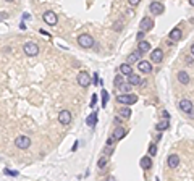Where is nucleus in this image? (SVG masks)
<instances>
[{"mask_svg":"<svg viewBox=\"0 0 194 181\" xmlns=\"http://www.w3.org/2000/svg\"><path fill=\"white\" fill-rule=\"evenodd\" d=\"M138 70L141 71V73H150V71H152V65H150L149 62H146V60H139Z\"/></svg>","mask_w":194,"mask_h":181,"instance_id":"9b49d317","label":"nucleus"},{"mask_svg":"<svg viewBox=\"0 0 194 181\" xmlns=\"http://www.w3.org/2000/svg\"><path fill=\"white\" fill-rule=\"evenodd\" d=\"M168 126H170V121L167 118H163L162 121L157 125V129H159V131H163V129H168Z\"/></svg>","mask_w":194,"mask_h":181,"instance_id":"5701e85b","label":"nucleus"},{"mask_svg":"<svg viewBox=\"0 0 194 181\" xmlns=\"http://www.w3.org/2000/svg\"><path fill=\"white\" fill-rule=\"evenodd\" d=\"M189 52H191V55H193V57H194V44H193V45H191V49H189Z\"/></svg>","mask_w":194,"mask_h":181,"instance_id":"58836bf2","label":"nucleus"},{"mask_svg":"<svg viewBox=\"0 0 194 181\" xmlns=\"http://www.w3.org/2000/svg\"><path fill=\"white\" fill-rule=\"evenodd\" d=\"M149 10H150V13H154V15H162L163 11H165V7H163L162 2H157V0H154V2H150Z\"/></svg>","mask_w":194,"mask_h":181,"instance_id":"423d86ee","label":"nucleus"},{"mask_svg":"<svg viewBox=\"0 0 194 181\" xmlns=\"http://www.w3.org/2000/svg\"><path fill=\"white\" fill-rule=\"evenodd\" d=\"M107 181H115V180H113V178H107Z\"/></svg>","mask_w":194,"mask_h":181,"instance_id":"79ce46f5","label":"nucleus"},{"mask_svg":"<svg viewBox=\"0 0 194 181\" xmlns=\"http://www.w3.org/2000/svg\"><path fill=\"white\" fill-rule=\"evenodd\" d=\"M15 146L18 149H28L31 146V139H29L28 136H18L16 139H15Z\"/></svg>","mask_w":194,"mask_h":181,"instance_id":"39448f33","label":"nucleus"},{"mask_svg":"<svg viewBox=\"0 0 194 181\" xmlns=\"http://www.w3.org/2000/svg\"><path fill=\"white\" fill-rule=\"evenodd\" d=\"M96 104H97V94H94L92 99H91V107H96Z\"/></svg>","mask_w":194,"mask_h":181,"instance_id":"2f4dec72","label":"nucleus"},{"mask_svg":"<svg viewBox=\"0 0 194 181\" xmlns=\"http://www.w3.org/2000/svg\"><path fill=\"white\" fill-rule=\"evenodd\" d=\"M39 32H41V34H44V36H47V37H50V34H49V32H45L44 29H41V31H39Z\"/></svg>","mask_w":194,"mask_h":181,"instance_id":"e433bc0d","label":"nucleus"},{"mask_svg":"<svg viewBox=\"0 0 194 181\" xmlns=\"http://www.w3.org/2000/svg\"><path fill=\"white\" fill-rule=\"evenodd\" d=\"M4 173H5V175H10V176H16V175H18V171H15V170H8V168H5V170H4Z\"/></svg>","mask_w":194,"mask_h":181,"instance_id":"c756f323","label":"nucleus"},{"mask_svg":"<svg viewBox=\"0 0 194 181\" xmlns=\"http://www.w3.org/2000/svg\"><path fill=\"white\" fill-rule=\"evenodd\" d=\"M5 2H15V0H5Z\"/></svg>","mask_w":194,"mask_h":181,"instance_id":"37998d69","label":"nucleus"},{"mask_svg":"<svg viewBox=\"0 0 194 181\" xmlns=\"http://www.w3.org/2000/svg\"><path fill=\"white\" fill-rule=\"evenodd\" d=\"M121 115L125 116V118H129V116H131V108H129V107H123V108H121Z\"/></svg>","mask_w":194,"mask_h":181,"instance_id":"393cba45","label":"nucleus"},{"mask_svg":"<svg viewBox=\"0 0 194 181\" xmlns=\"http://www.w3.org/2000/svg\"><path fill=\"white\" fill-rule=\"evenodd\" d=\"M78 84H79L81 87H89L91 86V78L86 71H81V73L78 74Z\"/></svg>","mask_w":194,"mask_h":181,"instance_id":"1a4fd4ad","label":"nucleus"},{"mask_svg":"<svg viewBox=\"0 0 194 181\" xmlns=\"http://www.w3.org/2000/svg\"><path fill=\"white\" fill-rule=\"evenodd\" d=\"M176 78H178V83H181V84H189L191 83V78L186 71H178Z\"/></svg>","mask_w":194,"mask_h":181,"instance_id":"2eb2a0df","label":"nucleus"},{"mask_svg":"<svg viewBox=\"0 0 194 181\" xmlns=\"http://www.w3.org/2000/svg\"><path fill=\"white\" fill-rule=\"evenodd\" d=\"M154 28V21L150 20L149 16H144L141 20V23H139V29H141L142 32H146V31H150V29Z\"/></svg>","mask_w":194,"mask_h":181,"instance_id":"6e6552de","label":"nucleus"},{"mask_svg":"<svg viewBox=\"0 0 194 181\" xmlns=\"http://www.w3.org/2000/svg\"><path fill=\"white\" fill-rule=\"evenodd\" d=\"M193 62H194V57L193 55L186 57V63H188V65H193Z\"/></svg>","mask_w":194,"mask_h":181,"instance_id":"473e14b6","label":"nucleus"},{"mask_svg":"<svg viewBox=\"0 0 194 181\" xmlns=\"http://www.w3.org/2000/svg\"><path fill=\"white\" fill-rule=\"evenodd\" d=\"M78 44H79L83 49H91L94 45V39H92V36H89V34H81L79 37H78Z\"/></svg>","mask_w":194,"mask_h":181,"instance_id":"20e7f679","label":"nucleus"},{"mask_svg":"<svg viewBox=\"0 0 194 181\" xmlns=\"http://www.w3.org/2000/svg\"><path fill=\"white\" fill-rule=\"evenodd\" d=\"M107 102H108V92L107 90H102V105H107Z\"/></svg>","mask_w":194,"mask_h":181,"instance_id":"cd10ccee","label":"nucleus"},{"mask_svg":"<svg viewBox=\"0 0 194 181\" xmlns=\"http://www.w3.org/2000/svg\"><path fill=\"white\" fill-rule=\"evenodd\" d=\"M4 18H7V13H4V11H2V15H0V20H4Z\"/></svg>","mask_w":194,"mask_h":181,"instance_id":"ea45409f","label":"nucleus"},{"mask_svg":"<svg viewBox=\"0 0 194 181\" xmlns=\"http://www.w3.org/2000/svg\"><path fill=\"white\" fill-rule=\"evenodd\" d=\"M141 55L142 53L139 52H134V53H131V55H128V63H134V62H139V60H141Z\"/></svg>","mask_w":194,"mask_h":181,"instance_id":"4be33fe9","label":"nucleus"},{"mask_svg":"<svg viewBox=\"0 0 194 181\" xmlns=\"http://www.w3.org/2000/svg\"><path fill=\"white\" fill-rule=\"evenodd\" d=\"M42 20L47 23V25H50V26H55L57 25V21H58V18H57V15L53 13V11H45L44 15H42Z\"/></svg>","mask_w":194,"mask_h":181,"instance_id":"0eeeda50","label":"nucleus"},{"mask_svg":"<svg viewBox=\"0 0 194 181\" xmlns=\"http://www.w3.org/2000/svg\"><path fill=\"white\" fill-rule=\"evenodd\" d=\"M142 37H144V32L139 31V32H138V39H139V41H142Z\"/></svg>","mask_w":194,"mask_h":181,"instance_id":"f704fd0d","label":"nucleus"},{"mask_svg":"<svg viewBox=\"0 0 194 181\" xmlns=\"http://www.w3.org/2000/svg\"><path fill=\"white\" fill-rule=\"evenodd\" d=\"M128 2H129V5H133V7H134V5H138L141 0H128Z\"/></svg>","mask_w":194,"mask_h":181,"instance_id":"72a5a7b5","label":"nucleus"},{"mask_svg":"<svg viewBox=\"0 0 194 181\" xmlns=\"http://www.w3.org/2000/svg\"><path fill=\"white\" fill-rule=\"evenodd\" d=\"M167 163H168L170 168H176L178 165H180V157H178L176 154H172V155H168V160H167Z\"/></svg>","mask_w":194,"mask_h":181,"instance_id":"4468645a","label":"nucleus"},{"mask_svg":"<svg viewBox=\"0 0 194 181\" xmlns=\"http://www.w3.org/2000/svg\"><path fill=\"white\" fill-rule=\"evenodd\" d=\"M94 83H99V74H97V73H94Z\"/></svg>","mask_w":194,"mask_h":181,"instance_id":"c9c22d12","label":"nucleus"},{"mask_svg":"<svg viewBox=\"0 0 194 181\" xmlns=\"http://www.w3.org/2000/svg\"><path fill=\"white\" fill-rule=\"evenodd\" d=\"M189 5H191V7H194V0H189Z\"/></svg>","mask_w":194,"mask_h":181,"instance_id":"a19ab883","label":"nucleus"},{"mask_svg":"<svg viewBox=\"0 0 194 181\" xmlns=\"http://www.w3.org/2000/svg\"><path fill=\"white\" fill-rule=\"evenodd\" d=\"M139 165H141V168H144V170H149V168L152 167V160H150V157H142L141 162H139Z\"/></svg>","mask_w":194,"mask_h":181,"instance_id":"412c9836","label":"nucleus"},{"mask_svg":"<svg viewBox=\"0 0 194 181\" xmlns=\"http://www.w3.org/2000/svg\"><path fill=\"white\" fill-rule=\"evenodd\" d=\"M105 165H107V157H101V159H99V162H97V167H99V168H104Z\"/></svg>","mask_w":194,"mask_h":181,"instance_id":"a878e982","label":"nucleus"},{"mask_svg":"<svg viewBox=\"0 0 194 181\" xmlns=\"http://www.w3.org/2000/svg\"><path fill=\"white\" fill-rule=\"evenodd\" d=\"M155 154H157V144L152 142L149 146V155H155Z\"/></svg>","mask_w":194,"mask_h":181,"instance_id":"bb28decb","label":"nucleus"},{"mask_svg":"<svg viewBox=\"0 0 194 181\" xmlns=\"http://www.w3.org/2000/svg\"><path fill=\"white\" fill-rule=\"evenodd\" d=\"M58 121L62 123V125H70L71 123V112H68V110H62L58 113Z\"/></svg>","mask_w":194,"mask_h":181,"instance_id":"9d476101","label":"nucleus"},{"mask_svg":"<svg viewBox=\"0 0 194 181\" xmlns=\"http://www.w3.org/2000/svg\"><path fill=\"white\" fill-rule=\"evenodd\" d=\"M117 102L121 105H125V107H129V105L138 102V97L134 94H120V95H117Z\"/></svg>","mask_w":194,"mask_h":181,"instance_id":"f03ea898","label":"nucleus"},{"mask_svg":"<svg viewBox=\"0 0 194 181\" xmlns=\"http://www.w3.org/2000/svg\"><path fill=\"white\" fill-rule=\"evenodd\" d=\"M181 36H183V32H181L180 28H173L170 31V39H172V41H180Z\"/></svg>","mask_w":194,"mask_h":181,"instance_id":"6ab92c4d","label":"nucleus"},{"mask_svg":"<svg viewBox=\"0 0 194 181\" xmlns=\"http://www.w3.org/2000/svg\"><path fill=\"white\" fill-rule=\"evenodd\" d=\"M163 118H167V120H168V118H170V115H168V112H167V110H165V112H163Z\"/></svg>","mask_w":194,"mask_h":181,"instance_id":"4c0bfd02","label":"nucleus"},{"mask_svg":"<svg viewBox=\"0 0 194 181\" xmlns=\"http://www.w3.org/2000/svg\"><path fill=\"white\" fill-rule=\"evenodd\" d=\"M141 83H142V79H141V76L139 74H129L128 76V84H131V86H141Z\"/></svg>","mask_w":194,"mask_h":181,"instance_id":"dca6fc26","label":"nucleus"},{"mask_svg":"<svg viewBox=\"0 0 194 181\" xmlns=\"http://www.w3.org/2000/svg\"><path fill=\"white\" fill-rule=\"evenodd\" d=\"M138 50L141 53H146V52H150V44L147 41H139L138 44Z\"/></svg>","mask_w":194,"mask_h":181,"instance_id":"a211bd4d","label":"nucleus"},{"mask_svg":"<svg viewBox=\"0 0 194 181\" xmlns=\"http://www.w3.org/2000/svg\"><path fill=\"white\" fill-rule=\"evenodd\" d=\"M125 136H126V129L123 128V126H118V128L113 129V134H112V138H113L115 141H120V139H123Z\"/></svg>","mask_w":194,"mask_h":181,"instance_id":"f8f14e48","label":"nucleus"},{"mask_svg":"<svg viewBox=\"0 0 194 181\" xmlns=\"http://www.w3.org/2000/svg\"><path fill=\"white\" fill-rule=\"evenodd\" d=\"M23 52L28 57H36L39 53V45L36 44V42H26L23 47Z\"/></svg>","mask_w":194,"mask_h":181,"instance_id":"7ed1b4c3","label":"nucleus"},{"mask_svg":"<svg viewBox=\"0 0 194 181\" xmlns=\"http://www.w3.org/2000/svg\"><path fill=\"white\" fill-rule=\"evenodd\" d=\"M120 29H121V21H117L113 25V31H120Z\"/></svg>","mask_w":194,"mask_h":181,"instance_id":"7c9ffc66","label":"nucleus"},{"mask_svg":"<svg viewBox=\"0 0 194 181\" xmlns=\"http://www.w3.org/2000/svg\"><path fill=\"white\" fill-rule=\"evenodd\" d=\"M97 116H99V115H97V112L91 113V115L86 118V125L91 126V128H94V126H96V123H97Z\"/></svg>","mask_w":194,"mask_h":181,"instance_id":"aec40b11","label":"nucleus"},{"mask_svg":"<svg viewBox=\"0 0 194 181\" xmlns=\"http://www.w3.org/2000/svg\"><path fill=\"white\" fill-rule=\"evenodd\" d=\"M118 89H120L121 92H123V94H129V90H131V84H126V83H123L120 87H118Z\"/></svg>","mask_w":194,"mask_h":181,"instance_id":"b1692460","label":"nucleus"},{"mask_svg":"<svg viewBox=\"0 0 194 181\" xmlns=\"http://www.w3.org/2000/svg\"><path fill=\"white\" fill-rule=\"evenodd\" d=\"M121 84H123V78H121V74L115 76V86H117V87H120Z\"/></svg>","mask_w":194,"mask_h":181,"instance_id":"c85d7f7f","label":"nucleus"},{"mask_svg":"<svg viewBox=\"0 0 194 181\" xmlns=\"http://www.w3.org/2000/svg\"><path fill=\"white\" fill-rule=\"evenodd\" d=\"M120 73L123 74V76H129V74H133V68L129 63H123V65H120Z\"/></svg>","mask_w":194,"mask_h":181,"instance_id":"f3484780","label":"nucleus"},{"mask_svg":"<svg viewBox=\"0 0 194 181\" xmlns=\"http://www.w3.org/2000/svg\"><path fill=\"white\" fill-rule=\"evenodd\" d=\"M178 107H180V110L183 112V113H186L189 118H194V105L189 99H181Z\"/></svg>","mask_w":194,"mask_h":181,"instance_id":"f257e3e1","label":"nucleus"},{"mask_svg":"<svg viewBox=\"0 0 194 181\" xmlns=\"http://www.w3.org/2000/svg\"><path fill=\"white\" fill-rule=\"evenodd\" d=\"M150 60H152L154 63H160L163 60V52H162V49H155V50H152L150 52Z\"/></svg>","mask_w":194,"mask_h":181,"instance_id":"ddd939ff","label":"nucleus"}]
</instances>
